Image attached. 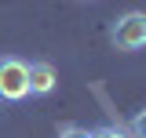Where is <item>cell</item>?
Masks as SVG:
<instances>
[{
    "label": "cell",
    "mask_w": 146,
    "mask_h": 138,
    "mask_svg": "<svg viewBox=\"0 0 146 138\" xmlns=\"http://www.w3.org/2000/svg\"><path fill=\"white\" fill-rule=\"evenodd\" d=\"M58 138H91V131H84V127H62V131H58Z\"/></svg>",
    "instance_id": "5"
},
{
    "label": "cell",
    "mask_w": 146,
    "mask_h": 138,
    "mask_svg": "<svg viewBox=\"0 0 146 138\" xmlns=\"http://www.w3.org/2000/svg\"><path fill=\"white\" fill-rule=\"evenodd\" d=\"M58 87V73H55L51 62H29V95L44 98Z\"/></svg>",
    "instance_id": "3"
},
{
    "label": "cell",
    "mask_w": 146,
    "mask_h": 138,
    "mask_svg": "<svg viewBox=\"0 0 146 138\" xmlns=\"http://www.w3.org/2000/svg\"><path fill=\"white\" fill-rule=\"evenodd\" d=\"M29 98V66L15 55H0V102Z\"/></svg>",
    "instance_id": "2"
},
{
    "label": "cell",
    "mask_w": 146,
    "mask_h": 138,
    "mask_svg": "<svg viewBox=\"0 0 146 138\" xmlns=\"http://www.w3.org/2000/svg\"><path fill=\"white\" fill-rule=\"evenodd\" d=\"M88 4H95V0H88Z\"/></svg>",
    "instance_id": "7"
},
{
    "label": "cell",
    "mask_w": 146,
    "mask_h": 138,
    "mask_svg": "<svg viewBox=\"0 0 146 138\" xmlns=\"http://www.w3.org/2000/svg\"><path fill=\"white\" fill-rule=\"evenodd\" d=\"M131 131H135V138H146V109H143V113H135V120H131Z\"/></svg>",
    "instance_id": "6"
},
{
    "label": "cell",
    "mask_w": 146,
    "mask_h": 138,
    "mask_svg": "<svg viewBox=\"0 0 146 138\" xmlns=\"http://www.w3.org/2000/svg\"><path fill=\"white\" fill-rule=\"evenodd\" d=\"M91 138H128L121 127H99V131H91Z\"/></svg>",
    "instance_id": "4"
},
{
    "label": "cell",
    "mask_w": 146,
    "mask_h": 138,
    "mask_svg": "<svg viewBox=\"0 0 146 138\" xmlns=\"http://www.w3.org/2000/svg\"><path fill=\"white\" fill-rule=\"evenodd\" d=\"M110 44L124 55L146 51V11H124L110 26Z\"/></svg>",
    "instance_id": "1"
}]
</instances>
